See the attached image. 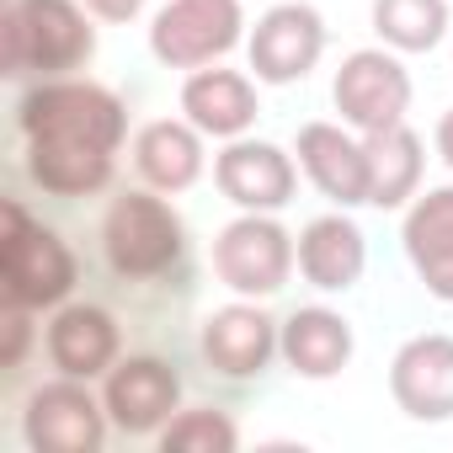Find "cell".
Here are the masks:
<instances>
[{
  "mask_svg": "<svg viewBox=\"0 0 453 453\" xmlns=\"http://www.w3.org/2000/svg\"><path fill=\"white\" fill-rule=\"evenodd\" d=\"M49 363L70 379H102L118 363V320L96 304H65L49 320Z\"/></svg>",
  "mask_w": 453,
  "mask_h": 453,
  "instance_id": "17",
  "label": "cell"
},
{
  "mask_svg": "<svg viewBox=\"0 0 453 453\" xmlns=\"http://www.w3.org/2000/svg\"><path fill=\"white\" fill-rule=\"evenodd\" d=\"M331 96H336V112L342 123H352L357 134H384L395 123H405V107H411V75L395 54L384 49H357L342 59L336 81H331Z\"/></svg>",
  "mask_w": 453,
  "mask_h": 453,
  "instance_id": "8",
  "label": "cell"
},
{
  "mask_svg": "<svg viewBox=\"0 0 453 453\" xmlns=\"http://www.w3.org/2000/svg\"><path fill=\"white\" fill-rule=\"evenodd\" d=\"M0 283H6V304H22V310H54L75 288V257H70V246L54 230L33 224L17 197H6Z\"/></svg>",
  "mask_w": 453,
  "mask_h": 453,
  "instance_id": "2",
  "label": "cell"
},
{
  "mask_svg": "<svg viewBox=\"0 0 453 453\" xmlns=\"http://www.w3.org/2000/svg\"><path fill=\"white\" fill-rule=\"evenodd\" d=\"M17 123L27 139H70V144H102V150H118L128 128L123 102L96 81H38L22 96Z\"/></svg>",
  "mask_w": 453,
  "mask_h": 453,
  "instance_id": "3",
  "label": "cell"
},
{
  "mask_svg": "<svg viewBox=\"0 0 453 453\" xmlns=\"http://www.w3.org/2000/svg\"><path fill=\"white\" fill-rule=\"evenodd\" d=\"M363 267H368V246L347 213H320L299 230V273L310 288L347 294L363 278Z\"/></svg>",
  "mask_w": 453,
  "mask_h": 453,
  "instance_id": "15",
  "label": "cell"
},
{
  "mask_svg": "<svg viewBox=\"0 0 453 453\" xmlns=\"http://www.w3.org/2000/svg\"><path fill=\"white\" fill-rule=\"evenodd\" d=\"M352 326L336 315V310H294L278 331V352L288 357V368L299 379H336L347 363H352Z\"/></svg>",
  "mask_w": 453,
  "mask_h": 453,
  "instance_id": "19",
  "label": "cell"
},
{
  "mask_svg": "<svg viewBox=\"0 0 453 453\" xmlns=\"http://www.w3.org/2000/svg\"><path fill=\"white\" fill-rule=\"evenodd\" d=\"M112 155L102 144H70V139H27V171L54 197H91L112 181Z\"/></svg>",
  "mask_w": 453,
  "mask_h": 453,
  "instance_id": "20",
  "label": "cell"
},
{
  "mask_svg": "<svg viewBox=\"0 0 453 453\" xmlns=\"http://www.w3.org/2000/svg\"><path fill=\"white\" fill-rule=\"evenodd\" d=\"M326 54V22L304 0H283V6L262 12L251 27V70L267 86H294L304 81Z\"/></svg>",
  "mask_w": 453,
  "mask_h": 453,
  "instance_id": "9",
  "label": "cell"
},
{
  "mask_svg": "<svg viewBox=\"0 0 453 453\" xmlns=\"http://www.w3.org/2000/svg\"><path fill=\"white\" fill-rule=\"evenodd\" d=\"M181 112L213 139H241L257 123V86L241 70H192L181 81Z\"/></svg>",
  "mask_w": 453,
  "mask_h": 453,
  "instance_id": "18",
  "label": "cell"
},
{
  "mask_svg": "<svg viewBox=\"0 0 453 453\" xmlns=\"http://www.w3.org/2000/svg\"><path fill=\"white\" fill-rule=\"evenodd\" d=\"M241 432L235 421L213 411V405H192V411H176L165 426H160V448L165 453H235Z\"/></svg>",
  "mask_w": 453,
  "mask_h": 453,
  "instance_id": "24",
  "label": "cell"
},
{
  "mask_svg": "<svg viewBox=\"0 0 453 453\" xmlns=\"http://www.w3.org/2000/svg\"><path fill=\"white\" fill-rule=\"evenodd\" d=\"M437 155L453 165V112H442V123H437Z\"/></svg>",
  "mask_w": 453,
  "mask_h": 453,
  "instance_id": "26",
  "label": "cell"
},
{
  "mask_svg": "<svg viewBox=\"0 0 453 453\" xmlns=\"http://www.w3.org/2000/svg\"><path fill=\"white\" fill-rule=\"evenodd\" d=\"M278 352V326L262 304H224L203 320V357L224 379H257Z\"/></svg>",
  "mask_w": 453,
  "mask_h": 453,
  "instance_id": "13",
  "label": "cell"
},
{
  "mask_svg": "<svg viewBox=\"0 0 453 453\" xmlns=\"http://www.w3.org/2000/svg\"><path fill=\"white\" fill-rule=\"evenodd\" d=\"M363 144H368V203L373 208H400L405 197H416L421 160H426L421 139L405 123H395L384 134H363Z\"/></svg>",
  "mask_w": 453,
  "mask_h": 453,
  "instance_id": "22",
  "label": "cell"
},
{
  "mask_svg": "<svg viewBox=\"0 0 453 453\" xmlns=\"http://www.w3.org/2000/svg\"><path fill=\"white\" fill-rule=\"evenodd\" d=\"M213 181L246 213H278V208H288V197L299 187L294 160L267 139H230L213 160Z\"/></svg>",
  "mask_w": 453,
  "mask_h": 453,
  "instance_id": "11",
  "label": "cell"
},
{
  "mask_svg": "<svg viewBox=\"0 0 453 453\" xmlns=\"http://www.w3.org/2000/svg\"><path fill=\"white\" fill-rule=\"evenodd\" d=\"M373 33L400 54H426L448 33V0H373Z\"/></svg>",
  "mask_w": 453,
  "mask_h": 453,
  "instance_id": "23",
  "label": "cell"
},
{
  "mask_svg": "<svg viewBox=\"0 0 453 453\" xmlns=\"http://www.w3.org/2000/svg\"><path fill=\"white\" fill-rule=\"evenodd\" d=\"M176 400H181V379L160 357H123L107 368L102 405L112 426L128 437H160V426L176 416Z\"/></svg>",
  "mask_w": 453,
  "mask_h": 453,
  "instance_id": "10",
  "label": "cell"
},
{
  "mask_svg": "<svg viewBox=\"0 0 453 453\" xmlns=\"http://www.w3.org/2000/svg\"><path fill=\"white\" fill-rule=\"evenodd\" d=\"M6 75H70L96 54V33L75 0H12L6 6Z\"/></svg>",
  "mask_w": 453,
  "mask_h": 453,
  "instance_id": "1",
  "label": "cell"
},
{
  "mask_svg": "<svg viewBox=\"0 0 453 453\" xmlns=\"http://www.w3.org/2000/svg\"><path fill=\"white\" fill-rule=\"evenodd\" d=\"M389 395L411 421L453 416V336H411L389 363Z\"/></svg>",
  "mask_w": 453,
  "mask_h": 453,
  "instance_id": "12",
  "label": "cell"
},
{
  "mask_svg": "<svg viewBox=\"0 0 453 453\" xmlns=\"http://www.w3.org/2000/svg\"><path fill=\"white\" fill-rule=\"evenodd\" d=\"M241 27H246L241 0H171L155 12L150 54L165 70H203L241 43Z\"/></svg>",
  "mask_w": 453,
  "mask_h": 453,
  "instance_id": "6",
  "label": "cell"
},
{
  "mask_svg": "<svg viewBox=\"0 0 453 453\" xmlns=\"http://www.w3.org/2000/svg\"><path fill=\"white\" fill-rule=\"evenodd\" d=\"M134 165L150 187L160 192H187L197 176H203V128L192 123H176V118H160V123H144L139 139H134Z\"/></svg>",
  "mask_w": 453,
  "mask_h": 453,
  "instance_id": "21",
  "label": "cell"
},
{
  "mask_svg": "<svg viewBox=\"0 0 453 453\" xmlns=\"http://www.w3.org/2000/svg\"><path fill=\"white\" fill-rule=\"evenodd\" d=\"M86 6L102 17V22H134L144 12V0H86Z\"/></svg>",
  "mask_w": 453,
  "mask_h": 453,
  "instance_id": "25",
  "label": "cell"
},
{
  "mask_svg": "<svg viewBox=\"0 0 453 453\" xmlns=\"http://www.w3.org/2000/svg\"><path fill=\"white\" fill-rule=\"evenodd\" d=\"M107 426H112L107 405L86 389V379H70V373L33 389L22 411V437L33 453H102Z\"/></svg>",
  "mask_w": 453,
  "mask_h": 453,
  "instance_id": "7",
  "label": "cell"
},
{
  "mask_svg": "<svg viewBox=\"0 0 453 453\" xmlns=\"http://www.w3.org/2000/svg\"><path fill=\"white\" fill-rule=\"evenodd\" d=\"M294 262H299V246L273 213H241L213 241V273L241 299H273L288 283Z\"/></svg>",
  "mask_w": 453,
  "mask_h": 453,
  "instance_id": "4",
  "label": "cell"
},
{
  "mask_svg": "<svg viewBox=\"0 0 453 453\" xmlns=\"http://www.w3.org/2000/svg\"><path fill=\"white\" fill-rule=\"evenodd\" d=\"M294 155H299L304 176L331 203H342V208L368 203V144L352 139L347 128H336V123H304Z\"/></svg>",
  "mask_w": 453,
  "mask_h": 453,
  "instance_id": "14",
  "label": "cell"
},
{
  "mask_svg": "<svg viewBox=\"0 0 453 453\" xmlns=\"http://www.w3.org/2000/svg\"><path fill=\"white\" fill-rule=\"evenodd\" d=\"M102 246H107L112 273L155 278L181 257V219L165 197L123 192V197H112V208L102 219Z\"/></svg>",
  "mask_w": 453,
  "mask_h": 453,
  "instance_id": "5",
  "label": "cell"
},
{
  "mask_svg": "<svg viewBox=\"0 0 453 453\" xmlns=\"http://www.w3.org/2000/svg\"><path fill=\"white\" fill-rule=\"evenodd\" d=\"M405 257L432 299L453 304V187H432L405 213Z\"/></svg>",
  "mask_w": 453,
  "mask_h": 453,
  "instance_id": "16",
  "label": "cell"
}]
</instances>
